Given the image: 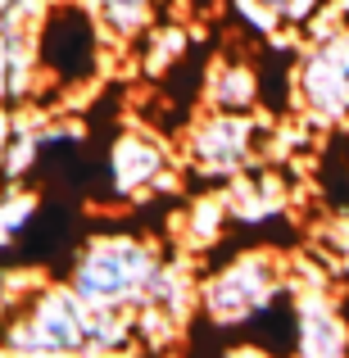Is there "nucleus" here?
<instances>
[{"instance_id": "2", "label": "nucleus", "mask_w": 349, "mask_h": 358, "mask_svg": "<svg viewBox=\"0 0 349 358\" xmlns=\"http://www.w3.org/2000/svg\"><path fill=\"white\" fill-rule=\"evenodd\" d=\"M32 64H36V91H55V96H78L105 69V27H100L91 0H45L36 9L32 27Z\"/></svg>"}, {"instance_id": "4", "label": "nucleus", "mask_w": 349, "mask_h": 358, "mask_svg": "<svg viewBox=\"0 0 349 358\" xmlns=\"http://www.w3.org/2000/svg\"><path fill=\"white\" fill-rule=\"evenodd\" d=\"M286 290V254L241 250L227 263L200 272V317L213 327H245L272 295Z\"/></svg>"}, {"instance_id": "13", "label": "nucleus", "mask_w": 349, "mask_h": 358, "mask_svg": "<svg viewBox=\"0 0 349 358\" xmlns=\"http://www.w3.org/2000/svg\"><path fill=\"white\" fill-rule=\"evenodd\" d=\"M308 254H313L332 277L336 272H349V218H327L322 227H318L313 250Z\"/></svg>"}, {"instance_id": "12", "label": "nucleus", "mask_w": 349, "mask_h": 358, "mask_svg": "<svg viewBox=\"0 0 349 358\" xmlns=\"http://www.w3.org/2000/svg\"><path fill=\"white\" fill-rule=\"evenodd\" d=\"M41 200H45V191L32 182H5L0 186V254L14 250V241L23 236V227L41 209Z\"/></svg>"}, {"instance_id": "14", "label": "nucleus", "mask_w": 349, "mask_h": 358, "mask_svg": "<svg viewBox=\"0 0 349 358\" xmlns=\"http://www.w3.org/2000/svg\"><path fill=\"white\" fill-rule=\"evenodd\" d=\"M254 5H263L281 27H299V32H304V27L313 23V14L322 9V0H254Z\"/></svg>"}, {"instance_id": "3", "label": "nucleus", "mask_w": 349, "mask_h": 358, "mask_svg": "<svg viewBox=\"0 0 349 358\" xmlns=\"http://www.w3.org/2000/svg\"><path fill=\"white\" fill-rule=\"evenodd\" d=\"M164 254V245L141 231H96L82 236L78 250L69 254L64 281L87 308H136Z\"/></svg>"}, {"instance_id": "5", "label": "nucleus", "mask_w": 349, "mask_h": 358, "mask_svg": "<svg viewBox=\"0 0 349 358\" xmlns=\"http://www.w3.org/2000/svg\"><path fill=\"white\" fill-rule=\"evenodd\" d=\"M290 100L313 127L349 122V27L313 36L290 69Z\"/></svg>"}, {"instance_id": "9", "label": "nucleus", "mask_w": 349, "mask_h": 358, "mask_svg": "<svg viewBox=\"0 0 349 358\" xmlns=\"http://www.w3.org/2000/svg\"><path fill=\"white\" fill-rule=\"evenodd\" d=\"M204 109L259 114V59H250V55L213 59V69H204Z\"/></svg>"}, {"instance_id": "7", "label": "nucleus", "mask_w": 349, "mask_h": 358, "mask_svg": "<svg viewBox=\"0 0 349 358\" xmlns=\"http://www.w3.org/2000/svg\"><path fill=\"white\" fill-rule=\"evenodd\" d=\"M96 186H100V200H150L155 191H173V150L164 145L159 131H145V127H127L118 131L114 141L105 145L100 155V173H96Z\"/></svg>"}, {"instance_id": "6", "label": "nucleus", "mask_w": 349, "mask_h": 358, "mask_svg": "<svg viewBox=\"0 0 349 358\" xmlns=\"http://www.w3.org/2000/svg\"><path fill=\"white\" fill-rule=\"evenodd\" d=\"M263 141H268V127L254 114H241V109H204L186 127L182 168L191 177H222V182H232L236 173H245L259 159Z\"/></svg>"}, {"instance_id": "11", "label": "nucleus", "mask_w": 349, "mask_h": 358, "mask_svg": "<svg viewBox=\"0 0 349 358\" xmlns=\"http://www.w3.org/2000/svg\"><path fill=\"white\" fill-rule=\"evenodd\" d=\"M109 41H141L155 27V0H91Z\"/></svg>"}, {"instance_id": "8", "label": "nucleus", "mask_w": 349, "mask_h": 358, "mask_svg": "<svg viewBox=\"0 0 349 358\" xmlns=\"http://www.w3.org/2000/svg\"><path fill=\"white\" fill-rule=\"evenodd\" d=\"M295 295V350L299 354H313V358H332L349 350V317L341 313V299L332 290V277H318V281H299L290 286Z\"/></svg>"}, {"instance_id": "10", "label": "nucleus", "mask_w": 349, "mask_h": 358, "mask_svg": "<svg viewBox=\"0 0 349 358\" xmlns=\"http://www.w3.org/2000/svg\"><path fill=\"white\" fill-rule=\"evenodd\" d=\"M227 222H232L227 191H200L182 213H177V250H186V254L200 259L204 250H213V245L222 241Z\"/></svg>"}, {"instance_id": "1", "label": "nucleus", "mask_w": 349, "mask_h": 358, "mask_svg": "<svg viewBox=\"0 0 349 358\" xmlns=\"http://www.w3.org/2000/svg\"><path fill=\"white\" fill-rule=\"evenodd\" d=\"M23 286H5L0 304V345L14 354H82L87 350V304L69 281L45 268L18 263Z\"/></svg>"}]
</instances>
